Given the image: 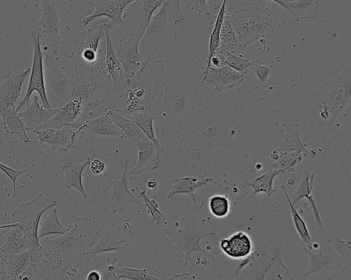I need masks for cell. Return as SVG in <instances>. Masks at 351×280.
Here are the masks:
<instances>
[{
  "label": "cell",
  "mask_w": 351,
  "mask_h": 280,
  "mask_svg": "<svg viewBox=\"0 0 351 280\" xmlns=\"http://www.w3.org/2000/svg\"><path fill=\"white\" fill-rule=\"evenodd\" d=\"M134 0H87L91 5L94 6L93 12L83 18L82 25H87L94 19L101 16L108 18L110 28L114 25L126 24L123 21L124 11L130 3Z\"/></svg>",
  "instance_id": "17"
},
{
  "label": "cell",
  "mask_w": 351,
  "mask_h": 280,
  "mask_svg": "<svg viewBox=\"0 0 351 280\" xmlns=\"http://www.w3.org/2000/svg\"><path fill=\"white\" fill-rule=\"evenodd\" d=\"M0 279H7V274L3 263L0 262Z\"/></svg>",
  "instance_id": "60"
},
{
  "label": "cell",
  "mask_w": 351,
  "mask_h": 280,
  "mask_svg": "<svg viewBox=\"0 0 351 280\" xmlns=\"http://www.w3.org/2000/svg\"><path fill=\"white\" fill-rule=\"evenodd\" d=\"M138 147V160L130 173L134 175L147 170H154L160 165V154L164 153L163 147H158L150 139L136 140Z\"/></svg>",
  "instance_id": "22"
},
{
  "label": "cell",
  "mask_w": 351,
  "mask_h": 280,
  "mask_svg": "<svg viewBox=\"0 0 351 280\" xmlns=\"http://www.w3.org/2000/svg\"><path fill=\"white\" fill-rule=\"evenodd\" d=\"M163 3V0H134L126 7L123 18L128 17L133 23L145 31L154 12Z\"/></svg>",
  "instance_id": "23"
},
{
  "label": "cell",
  "mask_w": 351,
  "mask_h": 280,
  "mask_svg": "<svg viewBox=\"0 0 351 280\" xmlns=\"http://www.w3.org/2000/svg\"><path fill=\"white\" fill-rule=\"evenodd\" d=\"M60 107V106L49 109L44 108L39 104L37 96L34 95L32 103L23 111L19 112V114L27 130H35L48 121Z\"/></svg>",
  "instance_id": "29"
},
{
  "label": "cell",
  "mask_w": 351,
  "mask_h": 280,
  "mask_svg": "<svg viewBox=\"0 0 351 280\" xmlns=\"http://www.w3.org/2000/svg\"><path fill=\"white\" fill-rule=\"evenodd\" d=\"M134 237V225L130 218H127L100 230L98 241L84 256L94 257L103 253L129 250L132 247Z\"/></svg>",
  "instance_id": "12"
},
{
  "label": "cell",
  "mask_w": 351,
  "mask_h": 280,
  "mask_svg": "<svg viewBox=\"0 0 351 280\" xmlns=\"http://www.w3.org/2000/svg\"><path fill=\"white\" fill-rule=\"evenodd\" d=\"M110 27L108 23H101L95 28L86 30L85 41L81 42L77 53L87 63L97 64L100 39L105 36V30Z\"/></svg>",
  "instance_id": "26"
},
{
  "label": "cell",
  "mask_w": 351,
  "mask_h": 280,
  "mask_svg": "<svg viewBox=\"0 0 351 280\" xmlns=\"http://www.w3.org/2000/svg\"><path fill=\"white\" fill-rule=\"evenodd\" d=\"M300 249L308 257V265L304 273V277L328 270H344V264L340 255L333 250L315 253L301 243Z\"/></svg>",
  "instance_id": "18"
},
{
  "label": "cell",
  "mask_w": 351,
  "mask_h": 280,
  "mask_svg": "<svg viewBox=\"0 0 351 280\" xmlns=\"http://www.w3.org/2000/svg\"><path fill=\"white\" fill-rule=\"evenodd\" d=\"M0 170H1L11 180L12 183V197H16V182L17 178L23 173H25L27 170L26 168L16 170L10 168L0 162Z\"/></svg>",
  "instance_id": "52"
},
{
  "label": "cell",
  "mask_w": 351,
  "mask_h": 280,
  "mask_svg": "<svg viewBox=\"0 0 351 280\" xmlns=\"http://www.w3.org/2000/svg\"><path fill=\"white\" fill-rule=\"evenodd\" d=\"M30 263L28 249L8 255L4 261L7 279H22Z\"/></svg>",
  "instance_id": "35"
},
{
  "label": "cell",
  "mask_w": 351,
  "mask_h": 280,
  "mask_svg": "<svg viewBox=\"0 0 351 280\" xmlns=\"http://www.w3.org/2000/svg\"><path fill=\"white\" fill-rule=\"evenodd\" d=\"M147 188L152 191H156L158 187V183L155 178H150L146 182Z\"/></svg>",
  "instance_id": "59"
},
{
  "label": "cell",
  "mask_w": 351,
  "mask_h": 280,
  "mask_svg": "<svg viewBox=\"0 0 351 280\" xmlns=\"http://www.w3.org/2000/svg\"><path fill=\"white\" fill-rule=\"evenodd\" d=\"M225 55L222 53H216L210 59V66L214 67H220L224 66L223 61Z\"/></svg>",
  "instance_id": "55"
},
{
  "label": "cell",
  "mask_w": 351,
  "mask_h": 280,
  "mask_svg": "<svg viewBox=\"0 0 351 280\" xmlns=\"http://www.w3.org/2000/svg\"><path fill=\"white\" fill-rule=\"evenodd\" d=\"M82 109V101L79 98L72 97L68 102L60 106L59 110L48 121L37 129H60L72 124L80 116Z\"/></svg>",
  "instance_id": "25"
},
{
  "label": "cell",
  "mask_w": 351,
  "mask_h": 280,
  "mask_svg": "<svg viewBox=\"0 0 351 280\" xmlns=\"http://www.w3.org/2000/svg\"><path fill=\"white\" fill-rule=\"evenodd\" d=\"M163 1L172 14L173 24L181 23L184 17L180 10V0H163Z\"/></svg>",
  "instance_id": "51"
},
{
  "label": "cell",
  "mask_w": 351,
  "mask_h": 280,
  "mask_svg": "<svg viewBox=\"0 0 351 280\" xmlns=\"http://www.w3.org/2000/svg\"><path fill=\"white\" fill-rule=\"evenodd\" d=\"M324 243L334 248L341 257L345 269H350L351 266V242L343 240L335 234L332 229H328L322 238Z\"/></svg>",
  "instance_id": "42"
},
{
  "label": "cell",
  "mask_w": 351,
  "mask_h": 280,
  "mask_svg": "<svg viewBox=\"0 0 351 280\" xmlns=\"http://www.w3.org/2000/svg\"><path fill=\"white\" fill-rule=\"evenodd\" d=\"M282 188L287 200L292 221L297 233L299 236L302 242L304 243L308 249L311 250L314 240L311 238L306 224L300 214L298 212L296 209L294 207L293 204L291 203V199L285 189L284 185H282Z\"/></svg>",
  "instance_id": "45"
},
{
  "label": "cell",
  "mask_w": 351,
  "mask_h": 280,
  "mask_svg": "<svg viewBox=\"0 0 351 280\" xmlns=\"http://www.w3.org/2000/svg\"><path fill=\"white\" fill-rule=\"evenodd\" d=\"M280 174V171L271 169L257 177L252 181H243L241 182V186L243 188L252 187L253 192L249 196V198H252L258 193H265L267 196H270L275 192L273 188L272 184L274 178Z\"/></svg>",
  "instance_id": "38"
},
{
  "label": "cell",
  "mask_w": 351,
  "mask_h": 280,
  "mask_svg": "<svg viewBox=\"0 0 351 280\" xmlns=\"http://www.w3.org/2000/svg\"><path fill=\"white\" fill-rule=\"evenodd\" d=\"M318 112L323 120L335 119L346 108L351 98L350 58L337 74L314 91Z\"/></svg>",
  "instance_id": "3"
},
{
  "label": "cell",
  "mask_w": 351,
  "mask_h": 280,
  "mask_svg": "<svg viewBox=\"0 0 351 280\" xmlns=\"http://www.w3.org/2000/svg\"><path fill=\"white\" fill-rule=\"evenodd\" d=\"M40 18L32 27L31 32L38 34L43 53L56 56L60 39V22L57 7L53 0H40Z\"/></svg>",
  "instance_id": "11"
},
{
  "label": "cell",
  "mask_w": 351,
  "mask_h": 280,
  "mask_svg": "<svg viewBox=\"0 0 351 280\" xmlns=\"http://www.w3.org/2000/svg\"><path fill=\"white\" fill-rule=\"evenodd\" d=\"M101 274L97 270H91L86 274V280H101Z\"/></svg>",
  "instance_id": "58"
},
{
  "label": "cell",
  "mask_w": 351,
  "mask_h": 280,
  "mask_svg": "<svg viewBox=\"0 0 351 280\" xmlns=\"http://www.w3.org/2000/svg\"><path fill=\"white\" fill-rule=\"evenodd\" d=\"M90 162L88 157L86 161L73 164L71 162H66L60 165V168L64 172V185L68 190L71 188H75L79 190L84 198H87L89 194L86 192L82 183V173L85 167Z\"/></svg>",
  "instance_id": "33"
},
{
  "label": "cell",
  "mask_w": 351,
  "mask_h": 280,
  "mask_svg": "<svg viewBox=\"0 0 351 280\" xmlns=\"http://www.w3.org/2000/svg\"><path fill=\"white\" fill-rule=\"evenodd\" d=\"M106 261L108 262V264L106 266L114 272L117 279H158V277L150 275L145 268L134 269L123 266L118 262L117 257L114 254H111L106 259Z\"/></svg>",
  "instance_id": "37"
},
{
  "label": "cell",
  "mask_w": 351,
  "mask_h": 280,
  "mask_svg": "<svg viewBox=\"0 0 351 280\" xmlns=\"http://www.w3.org/2000/svg\"><path fill=\"white\" fill-rule=\"evenodd\" d=\"M0 231V262L4 264L5 257L12 253L28 249V240L19 227L17 222L1 229Z\"/></svg>",
  "instance_id": "21"
},
{
  "label": "cell",
  "mask_w": 351,
  "mask_h": 280,
  "mask_svg": "<svg viewBox=\"0 0 351 280\" xmlns=\"http://www.w3.org/2000/svg\"><path fill=\"white\" fill-rule=\"evenodd\" d=\"M72 224L60 237L40 240L48 248L65 257L73 265L82 266L85 252L98 241L100 229L96 222L87 217L71 216Z\"/></svg>",
  "instance_id": "1"
},
{
  "label": "cell",
  "mask_w": 351,
  "mask_h": 280,
  "mask_svg": "<svg viewBox=\"0 0 351 280\" xmlns=\"http://www.w3.org/2000/svg\"><path fill=\"white\" fill-rule=\"evenodd\" d=\"M303 153L300 151H278L269 154L268 161L270 168L280 171V173L293 171L296 166L302 161Z\"/></svg>",
  "instance_id": "34"
},
{
  "label": "cell",
  "mask_w": 351,
  "mask_h": 280,
  "mask_svg": "<svg viewBox=\"0 0 351 280\" xmlns=\"http://www.w3.org/2000/svg\"><path fill=\"white\" fill-rule=\"evenodd\" d=\"M190 274V273H189ZM189 273H182V274H175L172 277L170 278L173 279H190V275Z\"/></svg>",
  "instance_id": "61"
},
{
  "label": "cell",
  "mask_w": 351,
  "mask_h": 280,
  "mask_svg": "<svg viewBox=\"0 0 351 280\" xmlns=\"http://www.w3.org/2000/svg\"><path fill=\"white\" fill-rule=\"evenodd\" d=\"M132 120L158 147L162 146L158 142L154 130V116L145 109L130 112L126 116Z\"/></svg>",
  "instance_id": "39"
},
{
  "label": "cell",
  "mask_w": 351,
  "mask_h": 280,
  "mask_svg": "<svg viewBox=\"0 0 351 280\" xmlns=\"http://www.w3.org/2000/svg\"><path fill=\"white\" fill-rule=\"evenodd\" d=\"M167 8L163 3L150 22L138 42V52L141 56L140 74L147 65L154 60L160 61L164 52L170 46L167 28Z\"/></svg>",
  "instance_id": "6"
},
{
  "label": "cell",
  "mask_w": 351,
  "mask_h": 280,
  "mask_svg": "<svg viewBox=\"0 0 351 280\" xmlns=\"http://www.w3.org/2000/svg\"><path fill=\"white\" fill-rule=\"evenodd\" d=\"M257 79L262 83L265 82L271 74V66H263L253 62L252 66Z\"/></svg>",
  "instance_id": "53"
},
{
  "label": "cell",
  "mask_w": 351,
  "mask_h": 280,
  "mask_svg": "<svg viewBox=\"0 0 351 280\" xmlns=\"http://www.w3.org/2000/svg\"><path fill=\"white\" fill-rule=\"evenodd\" d=\"M123 26L124 27H119L113 31L114 38L113 40L111 39V42L115 54L127 75L129 84L140 75L141 56L138 47L143 33L133 36V32L128 31V24Z\"/></svg>",
  "instance_id": "9"
},
{
  "label": "cell",
  "mask_w": 351,
  "mask_h": 280,
  "mask_svg": "<svg viewBox=\"0 0 351 280\" xmlns=\"http://www.w3.org/2000/svg\"><path fill=\"white\" fill-rule=\"evenodd\" d=\"M71 74V98H79L83 105L99 99L100 94L112 86L106 68L84 61L76 52L70 56Z\"/></svg>",
  "instance_id": "2"
},
{
  "label": "cell",
  "mask_w": 351,
  "mask_h": 280,
  "mask_svg": "<svg viewBox=\"0 0 351 280\" xmlns=\"http://www.w3.org/2000/svg\"><path fill=\"white\" fill-rule=\"evenodd\" d=\"M89 164L90 172L94 175H101L106 168L104 162L98 158L93 159Z\"/></svg>",
  "instance_id": "54"
},
{
  "label": "cell",
  "mask_w": 351,
  "mask_h": 280,
  "mask_svg": "<svg viewBox=\"0 0 351 280\" xmlns=\"http://www.w3.org/2000/svg\"><path fill=\"white\" fill-rule=\"evenodd\" d=\"M67 231V227H63L57 216L56 208L54 207L49 215L39 223L38 229V237L41 238L46 236L53 234H64Z\"/></svg>",
  "instance_id": "46"
},
{
  "label": "cell",
  "mask_w": 351,
  "mask_h": 280,
  "mask_svg": "<svg viewBox=\"0 0 351 280\" xmlns=\"http://www.w3.org/2000/svg\"><path fill=\"white\" fill-rule=\"evenodd\" d=\"M123 158L124 164L121 177L116 179L112 172L106 177L110 188L111 214L122 212L128 205L140 204L138 200L134 197L128 188L126 176L130 157L127 155H124Z\"/></svg>",
  "instance_id": "15"
},
{
  "label": "cell",
  "mask_w": 351,
  "mask_h": 280,
  "mask_svg": "<svg viewBox=\"0 0 351 280\" xmlns=\"http://www.w3.org/2000/svg\"><path fill=\"white\" fill-rule=\"evenodd\" d=\"M226 1L227 0H223L221 7L217 14L214 26L210 35L208 54L206 61V68L203 75H206L208 68L210 67V59L213 56V55L216 53L219 47L220 29L224 18V15L226 13Z\"/></svg>",
  "instance_id": "44"
},
{
  "label": "cell",
  "mask_w": 351,
  "mask_h": 280,
  "mask_svg": "<svg viewBox=\"0 0 351 280\" xmlns=\"http://www.w3.org/2000/svg\"><path fill=\"white\" fill-rule=\"evenodd\" d=\"M319 0H296L286 1L287 10L297 21L312 19L317 14Z\"/></svg>",
  "instance_id": "40"
},
{
  "label": "cell",
  "mask_w": 351,
  "mask_h": 280,
  "mask_svg": "<svg viewBox=\"0 0 351 280\" xmlns=\"http://www.w3.org/2000/svg\"><path fill=\"white\" fill-rule=\"evenodd\" d=\"M183 3L190 10L203 16L210 14L206 0H182Z\"/></svg>",
  "instance_id": "50"
},
{
  "label": "cell",
  "mask_w": 351,
  "mask_h": 280,
  "mask_svg": "<svg viewBox=\"0 0 351 280\" xmlns=\"http://www.w3.org/2000/svg\"><path fill=\"white\" fill-rule=\"evenodd\" d=\"M104 37L106 40L105 62L112 86L124 89L128 84V77L114 51L110 38V27L106 29Z\"/></svg>",
  "instance_id": "30"
},
{
  "label": "cell",
  "mask_w": 351,
  "mask_h": 280,
  "mask_svg": "<svg viewBox=\"0 0 351 280\" xmlns=\"http://www.w3.org/2000/svg\"><path fill=\"white\" fill-rule=\"evenodd\" d=\"M29 73L30 68L27 67L3 75L0 84V116L9 110L16 109L24 81Z\"/></svg>",
  "instance_id": "16"
},
{
  "label": "cell",
  "mask_w": 351,
  "mask_h": 280,
  "mask_svg": "<svg viewBox=\"0 0 351 280\" xmlns=\"http://www.w3.org/2000/svg\"><path fill=\"white\" fill-rule=\"evenodd\" d=\"M0 124L8 133L17 136L25 143H30L27 127L16 109L11 110L0 116Z\"/></svg>",
  "instance_id": "36"
},
{
  "label": "cell",
  "mask_w": 351,
  "mask_h": 280,
  "mask_svg": "<svg viewBox=\"0 0 351 280\" xmlns=\"http://www.w3.org/2000/svg\"><path fill=\"white\" fill-rule=\"evenodd\" d=\"M238 46L237 37L230 22L229 14L226 12L221 24L219 34V47L216 53H232Z\"/></svg>",
  "instance_id": "43"
},
{
  "label": "cell",
  "mask_w": 351,
  "mask_h": 280,
  "mask_svg": "<svg viewBox=\"0 0 351 280\" xmlns=\"http://www.w3.org/2000/svg\"><path fill=\"white\" fill-rule=\"evenodd\" d=\"M221 251L232 259H243L248 256L253 247L250 236L245 232L239 231L228 238L220 240Z\"/></svg>",
  "instance_id": "28"
},
{
  "label": "cell",
  "mask_w": 351,
  "mask_h": 280,
  "mask_svg": "<svg viewBox=\"0 0 351 280\" xmlns=\"http://www.w3.org/2000/svg\"><path fill=\"white\" fill-rule=\"evenodd\" d=\"M139 196L143 199L144 205L155 222L158 225L167 224L166 216L158 209V203L154 199L150 200L147 197L145 190L140 192Z\"/></svg>",
  "instance_id": "48"
},
{
  "label": "cell",
  "mask_w": 351,
  "mask_h": 280,
  "mask_svg": "<svg viewBox=\"0 0 351 280\" xmlns=\"http://www.w3.org/2000/svg\"><path fill=\"white\" fill-rule=\"evenodd\" d=\"M31 34L34 40L32 68V71H30V77L27 91L22 101L19 102L16 107V110L18 112L23 107H27L29 105V99L34 91H36L38 93L42 101L43 107L46 109L51 108L45 84L43 68L44 53L40 47L38 34L34 32H31Z\"/></svg>",
  "instance_id": "14"
},
{
  "label": "cell",
  "mask_w": 351,
  "mask_h": 280,
  "mask_svg": "<svg viewBox=\"0 0 351 280\" xmlns=\"http://www.w3.org/2000/svg\"><path fill=\"white\" fill-rule=\"evenodd\" d=\"M299 128L298 123L282 124L278 128L280 142L276 150L278 151H300L304 156L315 157L316 152L308 150L302 144L300 138Z\"/></svg>",
  "instance_id": "24"
},
{
  "label": "cell",
  "mask_w": 351,
  "mask_h": 280,
  "mask_svg": "<svg viewBox=\"0 0 351 280\" xmlns=\"http://www.w3.org/2000/svg\"><path fill=\"white\" fill-rule=\"evenodd\" d=\"M11 224H8V225H0V229H2V228H5V227H9L10 226Z\"/></svg>",
  "instance_id": "63"
},
{
  "label": "cell",
  "mask_w": 351,
  "mask_h": 280,
  "mask_svg": "<svg viewBox=\"0 0 351 280\" xmlns=\"http://www.w3.org/2000/svg\"><path fill=\"white\" fill-rule=\"evenodd\" d=\"M314 179L315 175L312 173L308 168H305L300 182L289 198L293 205L297 203L303 198L307 199L311 204L314 214L316 226L319 230H322L324 229V226L320 218V214L315 205V203L312 195Z\"/></svg>",
  "instance_id": "31"
},
{
  "label": "cell",
  "mask_w": 351,
  "mask_h": 280,
  "mask_svg": "<svg viewBox=\"0 0 351 280\" xmlns=\"http://www.w3.org/2000/svg\"><path fill=\"white\" fill-rule=\"evenodd\" d=\"M247 74L240 73L228 66L210 67L206 75H203L202 81L209 82L216 90L222 91L232 89L242 84Z\"/></svg>",
  "instance_id": "20"
},
{
  "label": "cell",
  "mask_w": 351,
  "mask_h": 280,
  "mask_svg": "<svg viewBox=\"0 0 351 280\" xmlns=\"http://www.w3.org/2000/svg\"><path fill=\"white\" fill-rule=\"evenodd\" d=\"M252 61L237 56L231 52L225 54L224 65L228 66L240 73L247 74L249 67L252 64Z\"/></svg>",
  "instance_id": "49"
},
{
  "label": "cell",
  "mask_w": 351,
  "mask_h": 280,
  "mask_svg": "<svg viewBox=\"0 0 351 280\" xmlns=\"http://www.w3.org/2000/svg\"><path fill=\"white\" fill-rule=\"evenodd\" d=\"M197 127L193 140L188 144L190 150L203 153L226 141L227 120L221 114L215 116H197Z\"/></svg>",
  "instance_id": "10"
},
{
  "label": "cell",
  "mask_w": 351,
  "mask_h": 280,
  "mask_svg": "<svg viewBox=\"0 0 351 280\" xmlns=\"http://www.w3.org/2000/svg\"><path fill=\"white\" fill-rule=\"evenodd\" d=\"M210 183L220 186L211 178L198 179L194 176L174 178L167 199H173L178 194H187L193 201L195 202L196 194L195 190Z\"/></svg>",
  "instance_id": "32"
},
{
  "label": "cell",
  "mask_w": 351,
  "mask_h": 280,
  "mask_svg": "<svg viewBox=\"0 0 351 280\" xmlns=\"http://www.w3.org/2000/svg\"><path fill=\"white\" fill-rule=\"evenodd\" d=\"M82 131L101 136L125 138L122 130L113 123L108 114L107 110L92 119L85 120L77 130V134Z\"/></svg>",
  "instance_id": "27"
},
{
  "label": "cell",
  "mask_w": 351,
  "mask_h": 280,
  "mask_svg": "<svg viewBox=\"0 0 351 280\" xmlns=\"http://www.w3.org/2000/svg\"><path fill=\"white\" fill-rule=\"evenodd\" d=\"M56 205V201L38 195L31 201L21 203L11 213L12 222L18 223L27 238L28 249L40 246L38 229L41 216L47 209L54 207Z\"/></svg>",
  "instance_id": "8"
},
{
  "label": "cell",
  "mask_w": 351,
  "mask_h": 280,
  "mask_svg": "<svg viewBox=\"0 0 351 280\" xmlns=\"http://www.w3.org/2000/svg\"><path fill=\"white\" fill-rule=\"evenodd\" d=\"M107 113L113 123L123 132L125 138L137 140L147 138L142 130L130 118L121 115L114 110H108Z\"/></svg>",
  "instance_id": "41"
},
{
  "label": "cell",
  "mask_w": 351,
  "mask_h": 280,
  "mask_svg": "<svg viewBox=\"0 0 351 280\" xmlns=\"http://www.w3.org/2000/svg\"><path fill=\"white\" fill-rule=\"evenodd\" d=\"M208 207L210 213L217 218H223L230 211V201L227 195L215 194L209 199Z\"/></svg>",
  "instance_id": "47"
},
{
  "label": "cell",
  "mask_w": 351,
  "mask_h": 280,
  "mask_svg": "<svg viewBox=\"0 0 351 280\" xmlns=\"http://www.w3.org/2000/svg\"><path fill=\"white\" fill-rule=\"evenodd\" d=\"M269 1L276 2L278 4L280 5L281 6H282L284 8H285V9L287 8V6H286V4H285V1H284V0H269Z\"/></svg>",
  "instance_id": "62"
},
{
  "label": "cell",
  "mask_w": 351,
  "mask_h": 280,
  "mask_svg": "<svg viewBox=\"0 0 351 280\" xmlns=\"http://www.w3.org/2000/svg\"><path fill=\"white\" fill-rule=\"evenodd\" d=\"M231 25L239 42L245 47L261 38L268 31L271 17L264 10L256 7H243L229 14Z\"/></svg>",
  "instance_id": "7"
},
{
  "label": "cell",
  "mask_w": 351,
  "mask_h": 280,
  "mask_svg": "<svg viewBox=\"0 0 351 280\" xmlns=\"http://www.w3.org/2000/svg\"><path fill=\"white\" fill-rule=\"evenodd\" d=\"M33 131L40 143H47L51 150L61 152H66L73 148L77 136L69 125L60 129L47 128Z\"/></svg>",
  "instance_id": "19"
},
{
  "label": "cell",
  "mask_w": 351,
  "mask_h": 280,
  "mask_svg": "<svg viewBox=\"0 0 351 280\" xmlns=\"http://www.w3.org/2000/svg\"><path fill=\"white\" fill-rule=\"evenodd\" d=\"M213 231H209L202 223L197 222L190 215L182 219V226L169 224L164 231L165 242L177 251L184 252V266L191 262V255L195 251L207 253L199 244L200 240L206 236H213Z\"/></svg>",
  "instance_id": "5"
},
{
  "label": "cell",
  "mask_w": 351,
  "mask_h": 280,
  "mask_svg": "<svg viewBox=\"0 0 351 280\" xmlns=\"http://www.w3.org/2000/svg\"><path fill=\"white\" fill-rule=\"evenodd\" d=\"M101 274V279L103 280H116L117 279V276L114 275V272L108 269L106 266L100 272Z\"/></svg>",
  "instance_id": "57"
},
{
  "label": "cell",
  "mask_w": 351,
  "mask_h": 280,
  "mask_svg": "<svg viewBox=\"0 0 351 280\" xmlns=\"http://www.w3.org/2000/svg\"><path fill=\"white\" fill-rule=\"evenodd\" d=\"M210 13L217 14L221 3L219 0H206Z\"/></svg>",
  "instance_id": "56"
},
{
  "label": "cell",
  "mask_w": 351,
  "mask_h": 280,
  "mask_svg": "<svg viewBox=\"0 0 351 280\" xmlns=\"http://www.w3.org/2000/svg\"><path fill=\"white\" fill-rule=\"evenodd\" d=\"M43 68L46 92L51 100L62 106L71 99V81L59 68L53 57L44 53Z\"/></svg>",
  "instance_id": "13"
},
{
  "label": "cell",
  "mask_w": 351,
  "mask_h": 280,
  "mask_svg": "<svg viewBox=\"0 0 351 280\" xmlns=\"http://www.w3.org/2000/svg\"><path fill=\"white\" fill-rule=\"evenodd\" d=\"M160 84L163 95L159 104L158 117L178 123L196 110L198 97L196 88L191 84L170 77L162 79Z\"/></svg>",
  "instance_id": "4"
}]
</instances>
